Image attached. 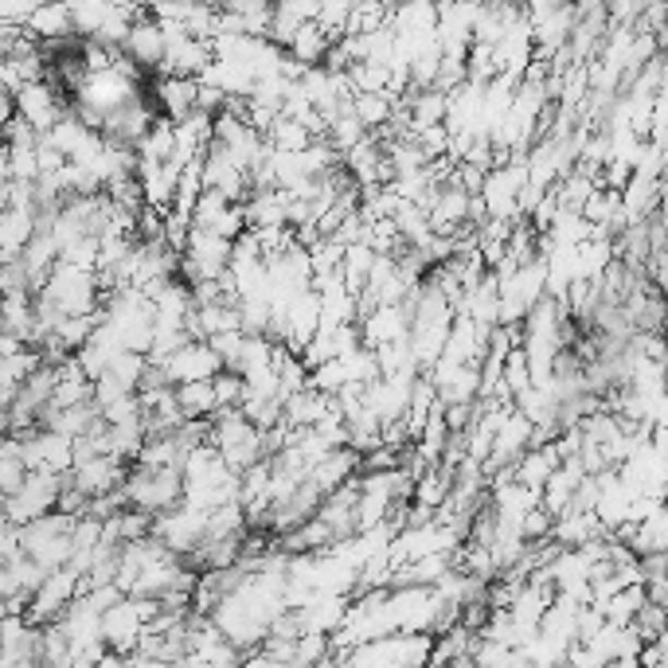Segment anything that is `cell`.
<instances>
[{"label": "cell", "mask_w": 668, "mask_h": 668, "mask_svg": "<svg viewBox=\"0 0 668 668\" xmlns=\"http://www.w3.org/2000/svg\"><path fill=\"white\" fill-rule=\"evenodd\" d=\"M126 504L133 509H145L148 516H157V512H168L177 509L184 501V474H180L177 465H141L133 462L126 481Z\"/></svg>", "instance_id": "cell-1"}, {"label": "cell", "mask_w": 668, "mask_h": 668, "mask_svg": "<svg viewBox=\"0 0 668 668\" xmlns=\"http://www.w3.org/2000/svg\"><path fill=\"white\" fill-rule=\"evenodd\" d=\"M160 610L157 598H133V594H121L118 603L106 606L103 618H98V630H103V645L118 657L133 653L141 630L153 622V613Z\"/></svg>", "instance_id": "cell-2"}, {"label": "cell", "mask_w": 668, "mask_h": 668, "mask_svg": "<svg viewBox=\"0 0 668 668\" xmlns=\"http://www.w3.org/2000/svg\"><path fill=\"white\" fill-rule=\"evenodd\" d=\"M39 294H47L63 309L67 317H79V313H91L98 309V286H94V270L83 266H67V262H56L51 274L44 278Z\"/></svg>", "instance_id": "cell-3"}, {"label": "cell", "mask_w": 668, "mask_h": 668, "mask_svg": "<svg viewBox=\"0 0 668 668\" xmlns=\"http://www.w3.org/2000/svg\"><path fill=\"white\" fill-rule=\"evenodd\" d=\"M56 501H59V474H51V469H28L24 481H20V489L4 497V520L20 528V524H28V520L56 509Z\"/></svg>", "instance_id": "cell-4"}, {"label": "cell", "mask_w": 668, "mask_h": 668, "mask_svg": "<svg viewBox=\"0 0 668 668\" xmlns=\"http://www.w3.org/2000/svg\"><path fill=\"white\" fill-rule=\"evenodd\" d=\"M79 571L74 566H51L44 575V583L36 586V591L28 594V606H24V618H28L32 625H44L51 622V618H59V613L67 610V603H71L74 594H79Z\"/></svg>", "instance_id": "cell-5"}, {"label": "cell", "mask_w": 668, "mask_h": 668, "mask_svg": "<svg viewBox=\"0 0 668 668\" xmlns=\"http://www.w3.org/2000/svg\"><path fill=\"white\" fill-rule=\"evenodd\" d=\"M204 524H207V509H195V504L180 501L177 509L157 512V516H153V528H148V532H153L165 548L177 551V556H188V551L200 544V536H204Z\"/></svg>", "instance_id": "cell-6"}, {"label": "cell", "mask_w": 668, "mask_h": 668, "mask_svg": "<svg viewBox=\"0 0 668 668\" xmlns=\"http://www.w3.org/2000/svg\"><path fill=\"white\" fill-rule=\"evenodd\" d=\"M12 106H16V114L24 121H32L39 133H47L51 126H56L59 118L67 114V103L63 94L56 91V86L47 83V79H36V83L20 86L16 94H12Z\"/></svg>", "instance_id": "cell-7"}, {"label": "cell", "mask_w": 668, "mask_h": 668, "mask_svg": "<svg viewBox=\"0 0 668 668\" xmlns=\"http://www.w3.org/2000/svg\"><path fill=\"white\" fill-rule=\"evenodd\" d=\"M118 47L138 71H157L160 59H165V28L153 16H138Z\"/></svg>", "instance_id": "cell-8"}, {"label": "cell", "mask_w": 668, "mask_h": 668, "mask_svg": "<svg viewBox=\"0 0 668 668\" xmlns=\"http://www.w3.org/2000/svg\"><path fill=\"white\" fill-rule=\"evenodd\" d=\"M157 363H165L168 383L212 380L215 371L223 368L219 356L212 353V344H207V341H184V344H180V348H177V353H168L165 360H157Z\"/></svg>", "instance_id": "cell-9"}, {"label": "cell", "mask_w": 668, "mask_h": 668, "mask_svg": "<svg viewBox=\"0 0 668 668\" xmlns=\"http://www.w3.org/2000/svg\"><path fill=\"white\" fill-rule=\"evenodd\" d=\"M130 474V462H121V457H110V454H98V457H86V462L71 465V481L86 492V497H98V492H110L118 489Z\"/></svg>", "instance_id": "cell-10"}, {"label": "cell", "mask_w": 668, "mask_h": 668, "mask_svg": "<svg viewBox=\"0 0 668 668\" xmlns=\"http://www.w3.org/2000/svg\"><path fill=\"white\" fill-rule=\"evenodd\" d=\"M153 118H157V114L148 110V106L141 103L138 94H133L130 103L114 106V110L106 114V121H103V138H106V141H114V145L133 148V145H138L141 133L148 130V121H153Z\"/></svg>", "instance_id": "cell-11"}, {"label": "cell", "mask_w": 668, "mask_h": 668, "mask_svg": "<svg viewBox=\"0 0 668 668\" xmlns=\"http://www.w3.org/2000/svg\"><path fill=\"white\" fill-rule=\"evenodd\" d=\"M207 141H212V114L192 110L188 118L172 121V165L184 168L188 160H200Z\"/></svg>", "instance_id": "cell-12"}, {"label": "cell", "mask_w": 668, "mask_h": 668, "mask_svg": "<svg viewBox=\"0 0 668 668\" xmlns=\"http://www.w3.org/2000/svg\"><path fill=\"white\" fill-rule=\"evenodd\" d=\"M356 325H360L363 348H380V344H391V341H399V336H407L410 317L403 306H375L368 317H360Z\"/></svg>", "instance_id": "cell-13"}, {"label": "cell", "mask_w": 668, "mask_h": 668, "mask_svg": "<svg viewBox=\"0 0 668 668\" xmlns=\"http://www.w3.org/2000/svg\"><path fill=\"white\" fill-rule=\"evenodd\" d=\"M20 28L28 32L32 39L47 44V39H67L74 36L71 32V9H67V0H44L36 9L28 12V20L20 24Z\"/></svg>", "instance_id": "cell-14"}, {"label": "cell", "mask_w": 668, "mask_h": 668, "mask_svg": "<svg viewBox=\"0 0 668 668\" xmlns=\"http://www.w3.org/2000/svg\"><path fill=\"white\" fill-rule=\"evenodd\" d=\"M353 474H360V454H356L353 445H333L325 457H317V462L309 465V481H313L321 492L336 489L344 477H353Z\"/></svg>", "instance_id": "cell-15"}, {"label": "cell", "mask_w": 668, "mask_h": 668, "mask_svg": "<svg viewBox=\"0 0 668 668\" xmlns=\"http://www.w3.org/2000/svg\"><path fill=\"white\" fill-rule=\"evenodd\" d=\"M153 98L165 110V118L180 121L195 110V79L188 74H160L157 86H153Z\"/></svg>", "instance_id": "cell-16"}, {"label": "cell", "mask_w": 668, "mask_h": 668, "mask_svg": "<svg viewBox=\"0 0 668 668\" xmlns=\"http://www.w3.org/2000/svg\"><path fill=\"white\" fill-rule=\"evenodd\" d=\"M556 465H559V457H556V450H551V442L528 445V450H524V454H520L516 462H512V481L528 485V489L539 492V485L548 481Z\"/></svg>", "instance_id": "cell-17"}, {"label": "cell", "mask_w": 668, "mask_h": 668, "mask_svg": "<svg viewBox=\"0 0 668 668\" xmlns=\"http://www.w3.org/2000/svg\"><path fill=\"white\" fill-rule=\"evenodd\" d=\"M329 44H333V36H329L317 20H309V24H301V28L289 36V44H286V56L289 59H297L301 67H321V59H325V51H329Z\"/></svg>", "instance_id": "cell-18"}, {"label": "cell", "mask_w": 668, "mask_h": 668, "mask_svg": "<svg viewBox=\"0 0 668 668\" xmlns=\"http://www.w3.org/2000/svg\"><path fill=\"white\" fill-rule=\"evenodd\" d=\"M0 329L32 348V341H36V329H32V294L0 297Z\"/></svg>", "instance_id": "cell-19"}, {"label": "cell", "mask_w": 668, "mask_h": 668, "mask_svg": "<svg viewBox=\"0 0 668 668\" xmlns=\"http://www.w3.org/2000/svg\"><path fill=\"white\" fill-rule=\"evenodd\" d=\"M391 106H395V98H391L387 91H356L353 98H348V110L360 118L363 130H380V126H387L391 121Z\"/></svg>", "instance_id": "cell-20"}, {"label": "cell", "mask_w": 668, "mask_h": 668, "mask_svg": "<svg viewBox=\"0 0 668 668\" xmlns=\"http://www.w3.org/2000/svg\"><path fill=\"white\" fill-rule=\"evenodd\" d=\"M177 391V403H180V415L184 418H207L219 403H215V391L212 380H184V383H172Z\"/></svg>", "instance_id": "cell-21"}, {"label": "cell", "mask_w": 668, "mask_h": 668, "mask_svg": "<svg viewBox=\"0 0 668 668\" xmlns=\"http://www.w3.org/2000/svg\"><path fill=\"white\" fill-rule=\"evenodd\" d=\"M262 138H266L270 148H282V153H301V148H309L313 133H309L297 118H286V114H278V118L270 121V130L262 133Z\"/></svg>", "instance_id": "cell-22"}, {"label": "cell", "mask_w": 668, "mask_h": 668, "mask_svg": "<svg viewBox=\"0 0 668 668\" xmlns=\"http://www.w3.org/2000/svg\"><path fill=\"white\" fill-rule=\"evenodd\" d=\"M24 474H28V465H24V457H20V442L12 434H4L0 438V497L16 492L20 481H24Z\"/></svg>", "instance_id": "cell-23"}, {"label": "cell", "mask_w": 668, "mask_h": 668, "mask_svg": "<svg viewBox=\"0 0 668 668\" xmlns=\"http://www.w3.org/2000/svg\"><path fill=\"white\" fill-rule=\"evenodd\" d=\"M363 126H360V118H356L353 110H348V106H344L341 114H336V118H329V126H325V138H329V145L336 148V153H341L344 157V148H353L356 141L363 138Z\"/></svg>", "instance_id": "cell-24"}, {"label": "cell", "mask_w": 668, "mask_h": 668, "mask_svg": "<svg viewBox=\"0 0 668 668\" xmlns=\"http://www.w3.org/2000/svg\"><path fill=\"white\" fill-rule=\"evenodd\" d=\"M325 660H333V649H329V633H297L294 657H289V665H325Z\"/></svg>", "instance_id": "cell-25"}, {"label": "cell", "mask_w": 668, "mask_h": 668, "mask_svg": "<svg viewBox=\"0 0 668 668\" xmlns=\"http://www.w3.org/2000/svg\"><path fill=\"white\" fill-rule=\"evenodd\" d=\"M59 262L94 270V262H98V235H79V239L63 242V247H59Z\"/></svg>", "instance_id": "cell-26"}, {"label": "cell", "mask_w": 668, "mask_h": 668, "mask_svg": "<svg viewBox=\"0 0 668 668\" xmlns=\"http://www.w3.org/2000/svg\"><path fill=\"white\" fill-rule=\"evenodd\" d=\"M9 294H32L28 270H24L20 254H0V297Z\"/></svg>", "instance_id": "cell-27"}, {"label": "cell", "mask_w": 668, "mask_h": 668, "mask_svg": "<svg viewBox=\"0 0 668 668\" xmlns=\"http://www.w3.org/2000/svg\"><path fill=\"white\" fill-rule=\"evenodd\" d=\"M630 625L641 633V641L660 637V633H668L665 606H657V603H641V606H637V613H633V618H630Z\"/></svg>", "instance_id": "cell-28"}, {"label": "cell", "mask_w": 668, "mask_h": 668, "mask_svg": "<svg viewBox=\"0 0 668 668\" xmlns=\"http://www.w3.org/2000/svg\"><path fill=\"white\" fill-rule=\"evenodd\" d=\"M227 204H231L227 195H219L215 188H204V192L195 195V204H192V215H188V223H192V227H212V223L219 219V212H223Z\"/></svg>", "instance_id": "cell-29"}, {"label": "cell", "mask_w": 668, "mask_h": 668, "mask_svg": "<svg viewBox=\"0 0 668 668\" xmlns=\"http://www.w3.org/2000/svg\"><path fill=\"white\" fill-rule=\"evenodd\" d=\"M133 239L138 242H157L165 239V212L153 204H141V212L133 215Z\"/></svg>", "instance_id": "cell-30"}, {"label": "cell", "mask_w": 668, "mask_h": 668, "mask_svg": "<svg viewBox=\"0 0 668 668\" xmlns=\"http://www.w3.org/2000/svg\"><path fill=\"white\" fill-rule=\"evenodd\" d=\"M212 391H215V403H219V407H239L242 403V375L231 368H219L212 375Z\"/></svg>", "instance_id": "cell-31"}, {"label": "cell", "mask_w": 668, "mask_h": 668, "mask_svg": "<svg viewBox=\"0 0 668 668\" xmlns=\"http://www.w3.org/2000/svg\"><path fill=\"white\" fill-rule=\"evenodd\" d=\"M242 341H247V333H242V329H223V333L207 336V344H212V353L219 356L223 368H231V363L239 360Z\"/></svg>", "instance_id": "cell-32"}, {"label": "cell", "mask_w": 668, "mask_h": 668, "mask_svg": "<svg viewBox=\"0 0 668 668\" xmlns=\"http://www.w3.org/2000/svg\"><path fill=\"white\" fill-rule=\"evenodd\" d=\"M9 148V145H4ZM39 165H36V145H20L9 148V180H36Z\"/></svg>", "instance_id": "cell-33"}, {"label": "cell", "mask_w": 668, "mask_h": 668, "mask_svg": "<svg viewBox=\"0 0 668 668\" xmlns=\"http://www.w3.org/2000/svg\"><path fill=\"white\" fill-rule=\"evenodd\" d=\"M551 512L544 509V504H532L528 512H524V520H520V536L524 539H544L551 532Z\"/></svg>", "instance_id": "cell-34"}, {"label": "cell", "mask_w": 668, "mask_h": 668, "mask_svg": "<svg viewBox=\"0 0 668 668\" xmlns=\"http://www.w3.org/2000/svg\"><path fill=\"white\" fill-rule=\"evenodd\" d=\"M204 231H215L223 235V239H235L239 231H247V219H242V204H227L219 212V219L212 223V227H204Z\"/></svg>", "instance_id": "cell-35"}, {"label": "cell", "mask_w": 668, "mask_h": 668, "mask_svg": "<svg viewBox=\"0 0 668 668\" xmlns=\"http://www.w3.org/2000/svg\"><path fill=\"white\" fill-rule=\"evenodd\" d=\"M223 103H227V94H223L219 86H212V83H200V79H195V110L215 114Z\"/></svg>", "instance_id": "cell-36"}, {"label": "cell", "mask_w": 668, "mask_h": 668, "mask_svg": "<svg viewBox=\"0 0 668 668\" xmlns=\"http://www.w3.org/2000/svg\"><path fill=\"white\" fill-rule=\"evenodd\" d=\"M9 434V403H0V438Z\"/></svg>", "instance_id": "cell-37"}, {"label": "cell", "mask_w": 668, "mask_h": 668, "mask_svg": "<svg viewBox=\"0 0 668 668\" xmlns=\"http://www.w3.org/2000/svg\"><path fill=\"white\" fill-rule=\"evenodd\" d=\"M637 4H641V9H645V4H653V0H637Z\"/></svg>", "instance_id": "cell-38"}, {"label": "cell", "mask_w": 668, "mask_h": 668, "mask_svg": "<svg viewBox=\"0 0 668 668\" xmlns=\"http://www.w3.org/2000/svg\"><path fill=\"white\" fill-rule=\"evenodd\" d=\"M0 341H4V329H0Z\"/></svg>", "instance_id": "cell-39"}]
</instances>
